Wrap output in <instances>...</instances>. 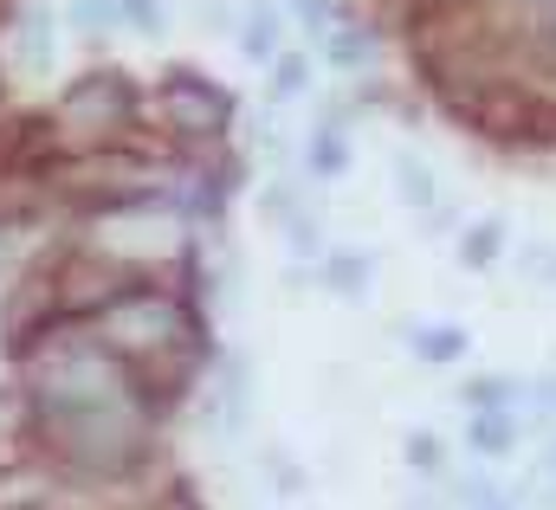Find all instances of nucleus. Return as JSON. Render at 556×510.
<instances>
[{"label": "nucleus", "mask_w": 556, "mask_h": 510, "mask_svg": "<svg viewBox=\"0 0 556 510\" xmlns=\"http://www.w3.org/2000/svg\"><path fill=\"white\" fill-rule=\"evenodd\" d=\"M13 46H20V65H26V72H46V65H52V13H46V7H26Z\"/></svg>", "instance_id": "9"}, {"label": "nucleus", "mask_w": 556, "mask_h": 510, "mask_svg": "<svg viewBox=\"0 0 556 510\" xmlns=\"http://www.w3.org/2000/svg\"><path fill=\"white\" fill-rule=\"evenodd\" d=\"M91 240L104 246V258H162L181 253L188 240V220L162 201H117L91 220Z\"/></svg>", "instance_id": "2"}, {"label": "nucleus", "mask_w": 556, "mask_h": 510, "mask_svg": "<svg viewBox=\"0 0 556 510\" xmlns=\"http://www.w3.org/2000/svg\"><path fill=\"white\" fill-rule=\"evenodd\" d=\"M324 59L337 72H363V65H376V33L369 26H330L324 33Z\"/></svg>", "instance_id": "8"}, {"label": "nucleus", "mask_w": 556, "mask_h": 510, "mask_svg": "<svg viewBox=\"0 0 556 510\" xmlns=\"http://www.w3.org/2000/svg\"><path fill=\"white\" fill-rule=\"evenodd\" d=\"M402 452H408V466H415V472H433V479L446 472V439H440V433H427V426H415V433L402 439Z\"/></svg>", "instance_id": "15"}, {"label": "nucleus", "mask_w": 556, "mask_h": 510, "mask_svg": "<svg viewBox=\"0 0 556 510\" xmlns=\"http://www.w3.org/2000/svg\"><path fill=\"white\" fill-rule=\"evenodd\" d=\"M518 271H525V278H544V284H556V246H525Z\"/></svg>", "instance_id": "21"}, {"label": "nucleus", "mask_w": 556, "mask_h": 510, "mask_svg": "<svg viewBox=\"0 0 556 510\" xmlns=\"http://www.w3.org/2000/svg\"><path fill=\"white\" fill-rule=\"evenodd\" d=\"M556 420V375H538V382H525V420Z\"/></svg>", "instance_id": "19"}, {"label": "nucleus", "mask_w": 556, "mask_h": 510, "mask_svg": "<svg viewBox=\"0 0 556 510\" xmlns=\"http://www.w3.org/2000/svg\"><path fill=\"white\" fill-rule=\"evenodd\" d=\"M395 194L420 207V214H433V201H440V175L420 162V155H395Z\"/></svg>", "instance_id": "11"}, {"label": "nucleus", "mask_w": 556, "mask_h": 510, "mask_svg": "<svg viewBox=\"0 0 556 510\" xmlns=\"http://www.w3.org/2000/svg\"><path fill=\"white\" fill-rule=\"evenodd\" d=\"M531 479H556V433L544 439V452H538V472Z\"/></svg>", "instance_id": "23"}, {"label": "nucleus", "mask_w": 556, "mask_h": 510, "mask_svg": "<svg viewBox=\"0 0 556 510\" xmlns=\"http://www.w3.org/2000/svg\"><path fill=\"white\" fill-rule=\"evenodd\" d=\"M518 505H531V510H556V479H531V485L518 492Z\"/></svg>", "instance_id": "22"}, {"label": "nucleus", "mask_w": 556, "mask_h": 510, "mask_svg": "<svg viewBox=\"0 0 556 510\" xmlns=\"http://www.w3.org/2000/svg\"><path fill=\"white\" fill-rule=\"evenodd\" d=\"M408 349H415L420 362H459V356L472 349V336H466L459 323H415V330H408Z\"/></svg>", "instance_id": "7"}, {"label": "nucleus", "mask_w": 556, "mask_h": 510, "mask_svg": "<svg viewBox=\"0 0 556 510\" xmlns=\"http://www.w3.org/2000/svg\"><path fill=\"white\" fill-rule=\"evenodd\" d=\"M130 85L124 78H85L72 98H65V111H59V124H85L98 129V136H111L117 124H130Z\"/></svg>", "instance_id": "4"}, {"label": "nucleus", "mask_w": 556, "mask_h": 510, "mask_svg": "<svg viewBox=\"0 0 556 510\" xmlns=\"http://www.w3.org/2000/svg\"><path fill=\"white\" fill-rule=\"evenodd\" d=\"M124 20L142 33H162L168 26V0H124Z\"/></svg>", "instance_id": "20"}, {"label": "nucleus", "mask_w": 556, "mask_h": 510, "mask_svg": "<svg viewBox=\"0 0 556 510\" xmlns=\"http://www.w3.org/2000/svg\"><path fill=\"white\" fill-rule=\"evenodd\" d=\"M498 7H511V13L538 33V46H551L556 52V0H498Z\"/></svg>", "instance_id": "16"}, {"label": "nucleus", "mask_w": 556, "mask_h": 510, "mask_svg": "<svg viewBox=\"0 0 556 510\" xmlns=\"http://www.w3.org/2000/svg\"><path fill=\"white\" fill-rule=\"evenodd\" d=\"M91 336L111 356H124V362H162V356H181L188 349L194 323H188V310L168 291H124V297H111L98 310V330Z\"/></svg>", "instance_id": "1"}, {"label": "nucleus", "mask_w": 556, "mask_h": 510, "mask_svg": "<svg viewBox=\"0 0 556 510\" xmlns=\"http://www.w3.org/2000/svg\"><path fill=\"white\" fill-rule=\"evenodd\" d=\"M453 505H459V510H525V505H518V492H505V485H498V479H485V472L453 479Z\"/></svg>", "instance_id": "13"}, {"label": "nucleus", "mask_w": 556, "mask_h": 510, "mask_svg": "<svg viewBox=\"0 0 556 510\" xmlns=\"http://www.w3.org/2000/svg\"><path fill=\"white\" fill-rule=\"evenodd\" d=\"M304 168H311V175H317V181H330V175H343V168H350V142H343V129H317V136H311V149H304Z\"/></svg>", "instance_id": "14"}, {"label": "nucleus", "mask_w": 556, "mask_h": 510, "mask_svg": "<svg viewBox=\"0 0 556 510\" xmlns=\"http://www.w3.org/2000/svg\"><path fill=\"white\" fill-rule=\"evenodd\" d=\"M376 278V253H324V284L343 297H363Z\"/></svg>", "instance_id": "12"}, {"label": "nucleus", "mask_w": 556, "mask_h": 510, "mask_svg": "<svg viewBox=\"0 0 556 510\" xmlns=\"http://www.w3.org/2000/svg\"><path fill=\"white\" fill-rule=\"evenodd\" d=\"M124 20V0H72V26L78 33H104Z\"/></svg>", "instance_id": "18"}, {"label": "nucleus", "mask_w": 556, "mask_h": 510, "mask_svg": "<svg viewBox=\"0 0 556 510\" xmlns=\"http://www.w3.org/2000/svg\"><path fill=\"white\" fill-rule=\"evenodd\" d=\"M518 439H525V420L518 413H466V446H472V459H511L518 452Z\"/></svg>", "instance_id": "5"}, {"label": "nucleus", "mask_w": 556, "mask_h": 510, "mask_svg": "<svg viewBox=\"0 0 556 510\" xmlns=\"http://www.w3.org/2000/svg\"><path fill=\"white\" fill-rule=\"evenodd\" d=\"M304 85H311V65H304V52H285V59L273 65V104H291Z\"/></svg>", "instance_id": "17"}, {"label": "nucleus", "mask_w": 556, "mask_h": 510, "mask_svg": "<svg viewBox=\"0 0 556 510\" xmlns=\"http://www.w3.org/2000/svg\"><path fill=\"white\" fill-rule=\"evenodd\" d=\"M278 39H285V13H278L273 0H253V13H247V26H240V59H247V65H278V59H285Z\"/></svg>", "instance_id": "6"}, {"label": "nucleus", "mask_w": 556, "mask_h": 510, "mask_svg": "<svg viewBox=\"0 0 556 510\" xmlns=\"http://www.w3.org/2000/svg\"><path fill=\"white\" fill-rule=\"evenodd\" d=\"M162 111H168V124L188 129V136H220L233 124V91L201 78V72H175L162 85Z\"/></svg>", "instance_id": "3"}, {"label": "nucleus", "mask_w": 556, "mask_h": 510, "mask_svg": "<svg viewBox=\"0 0 556 510\" xmlns=\"http://www.w3.org/2000/svg\"><path fill=\"white\" fill-rule=\"evenodd\" d=\"M505 253V220H472L466 233H459V265L466 271H492Z\"/></svg>", "instance_id": "10"}]
</instances>
